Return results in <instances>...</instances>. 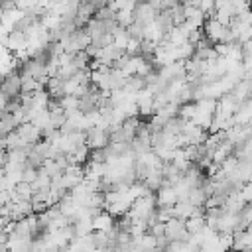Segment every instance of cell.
Returning <instances> with one entry per match:
<instances>
[{
  "label": "cell",
  "instance_id": "obj_16",
  "mask_svg": "<svg viewBox=\"0 0 252 252\" xmlns=\"http://www.w3.org/2000/svg\"><path fill=\"white\" fill-rule=\"evenodd\" d=\"M240 197H242L246 203H252V181H246V183L240 187Z\"/></svg>",
  "mask_w": 252,
  "mask_h": 252
},
{
  "label": "cell",
  "instance_id": "obj_15",
  "mask_svg": "<svg viewBox=\"0 0 252 252\" xmlns=\"http://www.w3.org/2000/svg\"><path fill=\"white\" fill-rule=\"evenodd\" d=\"M37 177V167H33V165H24V171H22V181H28V183H32L33 179Z\"/></svg>",
  "mask_w": 252,
  "mask_h": 252
},
{
  "label": "cell",
  "instance_id": "obj_20",
  "mask_svg": "<svg viewBox=\"0 0 252 252\" xmlns=\"http://www.w3.org/2000/svg\"><path fill=\"white\" fill-rule=\"evenodd\" d=\"M138 2H144V0H138Z\"/></svg>",
  "mask_w": 252,
  "mask_h": 252
},
{
  "label": "cell",
  "instance_id": "obj_1",
  "mask_svg": "<svg viewBox=\"0 0 252 252\" xmlns=\"http://www.w3.org/2000/svg\"><path fill=\"white\" fill-rule=\"evenodd\" d=\"M85 138H87V146L91 150H98V148H104L108 142H110V134L106 128L94 124V126H89L85 130Z\"/></svg>",
  "mask_w": 252,
  "mask_h": 252
},
{
  "label": "cell",
  "instance_id": "obj_19",
  "mask_svg": "<svg viewBox=\"0 0 252 252\" xmlns=\"http://www.w3.org/2000/svg\"><path fill=\"white\" fill-rule=\"evenodd\" d=\"M179 0H163V4H165V8H171V6H175Z\"/></svg>",
  "mask_w": 252,
  "mask_h": 252
},
{
  "label": "cell",
  "instance_id": "obj_5",
  "mask_svg": "<svg viewBox=\"0 0 252 252\" xmlns=\"http://www.w3.org/2000/svg\"><path fill=\"white\" fill-rule=\"evenodd\" d=\"M132 14H134V22L148 26L150 22H154V20H156L158 10H154V8L144 0V2H138V4H136V8L132 10Z\"/></svg>",
  "mask_w": 252,
  "mask_h": 252
},
{
  "label": "cell",
  "instance_id": "obj_10",
  "mask_svg": "<svg viewBox=\"0 0 252 252\" xmlns=\"http://www.w3.org/2000/svg\"><path fill=\"white\" fill-rule=\"evenodd\" d=\"M205 199H207V195H205V191H203V187H201V185H199V187H191V189H189L187 201H189L191 205H195V207H205Z\"/></svg>",
  "mask_w": 252,
  "mask_h": 252
},
{
  "label": "cell",
  "instance_id": "obj_9",
  "mask_svg": "<svg viewBox=\"0 0 252 252\" xmlns=\"http://www.w3.org/2000/svg\"><path fill=\"white\" fill-rule=\"evenodd\" d=\"M59 104H61V108L65 110V114H71V112H75V110H81L79 106H81V98L77 96V94H63L61 98H59Z\"/></svg>",
  "mask_w": 252,
  "mask_h": 252
},
{
  "label": "cell",
  "instance_id": "obj_17",
  "mask_svg": "<svg viewBox=\"0 0 252 252\" xmlns=\"http://www.w3.org/2000/svg\"><path fill=\"white\" fill-rule=\"evenodd\" d=\"M146 2H148V4H150V6L154 8V10H158V12L165 8V4H163V0H146Z\"/></svg>",
  "mask_w": 252,
  "mask_h": 252
},
{
  "label": "cell",
  "instance_id": "obj_4",
  "mask_svg": "<svg viewBox=\"0 0 252 252\" xmlns=\"http://www.w3.org/2000/svg\"><path fill=\"white\" fill-rule=\"evenodd\" d=\"M16 132L20 134V138H22V142H24L26 146H33L35 142L41 140V130H39L32 120H26V122L18 124V126H16Z\"/></svg>",
  "mask_w": 252,
  "mask_h": 252
},
{
  "label": "cell",
  "instance_id": "obj_11",
  "mask_svg": "<svg viewBox=\"0 0 252 252\" xmlns=\"http://www.w3.org/2000/svg\"><path fill=\"white\" fill-rule=\"evenodd\" d=\"M205 215H193L189 219H185V228L189 230V234H195L197 230H201L205 226Z\"/></svg>",
  "mask_w": 252,
  "mask_h": 252
},
{
  "label": "cell",
  "instance_id": "obj_12",
  "mask_svg": "<svg viewBox=\"0 0 252 252\" xmlns=\"http://www.w3.org/2000/svg\"><path fill=\"white\" fill-rule=\"evenodd\" d=\"M126 30H128V33H130V37H132V39H138V41L146 39V26H144V24L132 22L130 26H126Z\"/></svg>",
  "mask_w": 252,
  "mask_h": 252
},
{
  "label": "cell",
  "instance_id": "obj_18",
  "mask_svg": "<svg viewBox=\"0 0 252 252\" xmlns=\"http://www.w3.org/2000/svg\"><path fill=\"white\" fill-rule=\"evenodd\" d=\"M6 138H0V161L4 163L6 161Z\"/></svg>",
  "mask_w": 252,
  "mask_h": 252
},
{
  "label": "cell",
  "instance_id": "obj_7",
  "mask_svg": "<svg viewBox=\"0 0 252 252\" xmlns=\"http://www.w3.org/2000/svg\"><path fill=\"white\" fill-rule=\"evenodd\" d=\"M154 193H156V203H158V207H167V205H175V203H177V193H175L173 185H161V187L156 189Z\"/></svg>",
  "mask_w": 252,
  "mask_h": 252
},
{
  "label": "cell",
  "instance_id": "obj_8",
  "mask_svg": "<svg viewBox=\"0 0 252 252\" xmlns=\"http://www.w3.org/2000/svg\"><path fill=\"white\" fill-rule=\"evenodd\" d=\"M114 219H116V217L110 215L106 209H100V211L93 217V228H94V230H108V228H112V226L116 224Z\"/></svg>",
  "mask_w": 252,
  "mask_h": 252
},
{
  "label": "cell",
  "instance_id": "obj_2",
  "mask_svg": "<svg viewBox=\"0 0 252 252\" xmlns=\"http://www.w3.org/2000/svg\"><path fill=\"white\" fill-rule=\"evenodd\" d=\"M165 238L167 240H189V230L185 228V220L183 219H179V217H171V219H167L165 222Z\"/></svg>",
  "mask_w": 252,
  "mask_h": 252
},
{
  "label": "cell",
  "instance_id": "obj_6",
  "mask_svg": "<svg viewBox=\"0 0 252 252\" xmlns=\"http://www.w3.org/2000/svg\"><path fill=\"white\" fill-rule=\"evenodd\" d=\"M240 226V213H232V211H222L220 219H219V228L217 232H234Z\"/></svg>",
  "mask_w": 252,
  "mask_h": 252
},
{
  "label": "cell",
  "instance_id": "obj_3",
  "mask_svg": "<svg viewBox=\"0 0 252 252\" xmlns=\"http://www.w3.org/2000/svg\"><path fill=\"white\" fill-rule=\"evenodd\" d=\"M0 89L8 98H18L22 94V77L16 71H10L6 75H2L0 81Z\"/></svg>",
  "mask_w": 252,
  "mask_h": 252
},
{
  "label": "cell",
  "instance_id": "obj_13",
  "mask_svg": "<svg viewBox=\"0 0 252 252\" xmlns=\"http://www.w3.org/2000/svg\"><path fill=\"white\" fill-rule=\"evenodd\" d=\"M250 222H252V203H246L244 209L240 211V226H238V230H244L246 224H250Z\"/></svg>",
  "mask_w": 252,
  "mask_h": 252
},
{
  "label": "cell",
  "instance_id": "obj_14",
  "mask_svg": "<svg viewBox=\"0 0 252 252\" xmlns=\"http://www.w3.org/2000/svg\"><path fill=\"white\" fill-rule=\"evenodd\" d=\"M116 22L120 24V26H130L132 22H134V14H132V10H118L116 12Z\"/></svg>",
  "mask_w": 252,
  "mask_h": 252
}]
</instances>
